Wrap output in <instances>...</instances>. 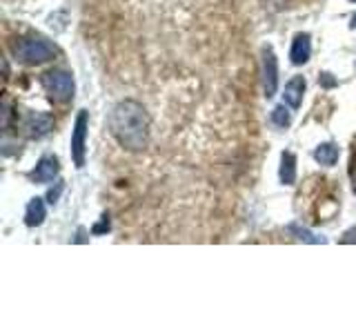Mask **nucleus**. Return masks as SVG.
<instances>
[{"instance_id":"obj_21","label":"nucleus","mask_w":356,"mask_h":334,"mask_svg":"<svg viewBox=\"0 0 356 334\" xmlns=\"http://www.w3.org/2000/svg\"><path fill=\"white\" fill-rule=\"evenodd\" d=\"M354 3H356V0H354Z\"/></svg>"},{"instance_id":"obj_1","label":"nucleus","mask_w":356,"mask_h":334,"mask_svg":"<svg viewBox=\"0 0 356 334\" xmlns=\"http://www.w3.org/2000/svg\"><path fill=\"white\" fill-rule=\"evenodd\" d=\"M109 132L122 148L143 152L149 143V116L136 100H122L109 116Z\"/></svg>"},{"instance_id":"obj_7","label":"nucleus","mask_w":356,"mask_h":334,"mask_svg":"<svg viewBox=\"0 0 356 334\" xmlns=\"http://www.w3.org/2000/svg\"><path fill=\"white\" fill-rule=\"evenodd\" d=\"M58 170H60V165H58V159H56V156H42L36 165V170L31 172V178L36 183H49L58 176Z\"/></svg>"},{"instance_id":"obj_8","label":"nucleus","mask_w":356,"mask_h":334,"mask_svg":"<svg viewBox=\"0 0 356 334\" xmlns=\"http://www.w3.org/2000/svg\"><path fill=\"white\" fill-rule=\"evenodd\" d=\"M305 78L303 76H294L292 81H289L287 85H285V94H283V98H285V103L292 107V109H298L300 107V103H303V94H305Z\"/></svg>"},{"instance_id":"obj_6","label":"nucleus","mask_w":356,"mask_h":334,"mask_svg":"<svg viewBox=\"0 0 356 334\" xmlns=\"http://www.w3.org/2000/svg\"><path fill=\"white\" fill-rule=\"evenodd\" d=\"M22 129H25V136L27 138H42L54 129V116L51 114H29L22 122Z\"/></svg>"},{"instance_id":"obj_2","label":"nucleus","mask_w":356,"mask_h":334,"mask_svg":"<svg viewBox=\"0 0 356 334\" xmlns=\"http://www.w3.org/2000/svg\"><path fill=\"white\" fill-rule=\"evenodd\" d=\"M11 51L14 56L25 65H38V63H47L51 61L58 49L54 47L49 40L36 38V36H27V38H18L11 45Z\"/></svg>"},{"instance_id":"obj_14","label":"nucleus","mask_w":356,"mask_h":334,"mask_svg":"<svg viewBox=\"0 0 356 334\" xmlns=\"http://www.w3.org/2000/svg\"><path fill=\"white\" fill-rule=\"evenodd\" d=\"M289 111L285 109V105H278V107H274V111H272V122L274 125H278V127H287L289 125Z\"/></svg>"},{"instance_id":"obj_13","label":"nucleus","mask_w":356,"mask_h":334,"mask_svg":"<svg viewBox=\"0 0 356 334\" xmlns=\"http://www.w3.org/2000/svg\"><path fill=\"white\" fill-rule=\"evenodd\" d=\"M287 232L289 234H294V237L298 239V241H305V243H325V239L323 237H316V234H312L309 230H305V228H300L298 223H289L287 225Z\"/></svg>"},{"instance_id":"obj_17","label":"nucleus","mask_w":356,"mask_h":334,"mask_svg":"<svg viewBox=\"0 0 356 334\" xmlns=\"http://www.w3.org/2000/svg\"><path fill=\"white\" fill-rule=\"evenodd\" d=\"M350 178H352V187H354V192H356V156L350 163Z\"/></svg>"},{"instance_id":"obj_10","label":"nucleus","mask_w":356,"mask_h":334,"mask_svg":"<svg viewBox=\"0 0 356 334\" xmlns=\"http://www.w3.org/2000/svg\"><path fill=\"white\" fill-rule=\"evenodd\" d=\"M44 214H47V209H44L42 198H31L27 205V212H25V223L29 228H36L44 221Z\"/></svg>"},{"instance_id":"obj_15","label":"nucleus","mask_w":356,"mask_h":334,"mask_svg":"<svg viewBox=\"0 0 356 334\" xmlns=\"http://www.w3.org/2000/svg\"><path fill=\"white\" fill-rule=\"evenodd\" d=\"M341 243H356V228H352V230H348L343 234V239H341Z\"/></svg>"},{"instance_id":"obj_11","label":"nucleus","mask_w":356,"mask_h":334,"mask_svg":"<svg viewBox=\"0 0 356 334\" xmlns=\"http://www.w3.org/2000/svg\"><path fill=\"white\" fill-rule=\"evenodd\" d=\"M281 181L285 185H294L296 181V159L292 152H283L281 156Z\"/></svg>"},{"instance_id":"obj_9","label":"nucleus","mask_w":356,"mask_h":334,"mask_svg":"<svg viewBox=\"0 0 356 334\" xmlns=\"http://www.w3.org/2000/svg\"><path fill=\"white\" fill-rule=\"evenodd\" d=\"M312 56V42L307 33H298L292 42V51H289V58H292L294 65H305Z\"/></svg>"},{"instance_id":"obj_12","label":"nucleus","mask_w":356,"mask_h":334,"mask_svg":"<svg viewBox=\"0 0 356 334\" xmlns=\"http://www.w3.org/2000/svg\"><path fill=\"white\" fill-rule=\"evenodd\" d=\"M314 159L321 165H327V167L337 165V161H339V148H337V145H332V143H323V145H318V148H316Z\"/></svg>"},{"instance_id":"obj_4","label":"nucleus","mask_w":356,"mask_h":334,"mask_svg":"<svg viewBox=\"0 0 356 334\" xmlns=\"http://www.w3.org/2000/svg\"><path fill=\"white\" fill-rule=\"evenodd\" d=\"M87 125H89V116L87 111H78L76 122H74V134H72V159L76 167L85 165V141H87Z\"/></svg>"},{"instance_id":"obj_5","label":"nucleus","mask_w":356,"mask_h":334,"mask_svg":"<svg viewBox=\"0 0 356 334\" xmlns=\"http://www.w3.org/2000/svg\"><path fill=\"white\" fill-rule=\"evenodd\" d=\"M263 87L267 98H272L278 89V63L272 47L263 49Z\"/></svg>"},{"instance_id":"obj_3","label":"nucleus","mask_w":356,"mask_h":334,"mask_svg":"<svg viewBox=\"0 0 356 334\" xmlns=\"http://www.w3.org/2000/svg\"><path fill=\"white\" fill-rule=\"evenodd\" d=\"M40 83L56 100H60V103H67V100L74 98V78H72V74H67L63 70L44 72L40 76Z\"/></svg>"},{"instance_id":"obj_18","label":"nucleus","mask_w":356,"mask_h":334,"mask_svg":"<svg viewBox=\"0 0 356 334\" xmlns=\"http://www.w3.org/2000/svg\"><path fill=\"white\" fill-rule=\"evenodd\" d=\"M109 230V221H107V216L103 218V223H100V225H96L94 228V234H100V232H107Z\"/></svg>"},{"instance_id":"obj_16","label":"nucleus","mask_w":356,"mask_h":334,"mask_svg":"<svg viewBox=\"0 0 356 334\" xmlns=\"http://www.w3.org/2000/svg\"><path fill=\"white\" fill-rule=\"evenodd\" d=\"M60 192H63V183H58V187H56V189H51V192L47 194L49 203H56V200H58V196H60Z\"/></svg>"},{"instance_id":"obj_20","label":"nucleus","mask_w":356,"mask_h":334,"mask_svg":"<svg viewBox=\"0 0 356 334\" xmlns=\"http://www.w3.org/2000/svg\"><path fill=\"white\" fill-rule=\"evenodd\" d=\"M352 25L356 27V14H354V18H352Z\"/></svg>"},{"instance_id":"obj_19","label":"nucleus","mask_w":356,"mask_h":334,"mask_svg":"<svg viewBox=\"0 0 356 334\" xmlns=\"http://www.w3.org/2000/svg\"><path fill=\"white\" fill-rule=\"evenodd\" d=\"M321 81H323V85H325V87H332V85H334V81L330 78V74H323V76H321Z\"/></svg>"}]
</instances>
